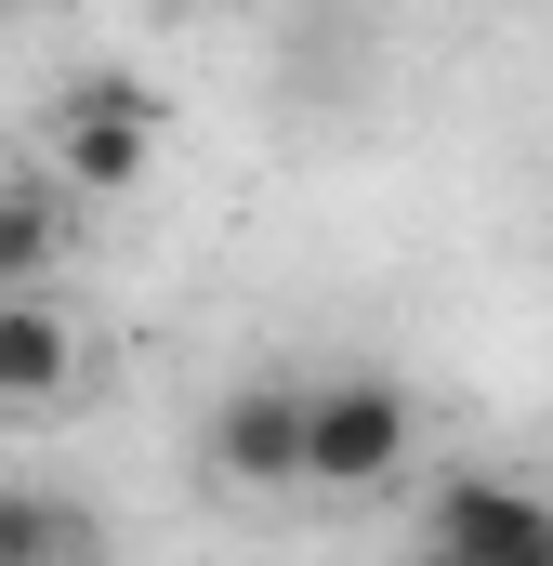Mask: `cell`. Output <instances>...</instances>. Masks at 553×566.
<instances>
[{
    "instance_id": "8992f818",
    "label": "cell",
    "mask_w": 553,
    "mask_h": 566,
    "mask_svg": "<svg viewBox=\"0 0 553 566\" xmlns=\"http://www.w3.org/2000/svg\"><path fill=\"white\" fill-rule=\"evenodd\" d=\"M66 238H80L66 171H0V290H53Z\"/></svg>"
},
{
    "instance_id": "ba28073f",
    "label": "cell",
    "mask_w": 553,
    "mask_h": 566,
    "mask_svg": "<svg viewBox=\"0 0 553 566\" xmlns=\"http://www.w3.org/2000/svg\"><path fill=\"white\" fill-rule=\"evenodd\" d=\"M0 13H13V0H0Z\"/></svg>"
},
{
    "instance_id": "3957f363",
    "label": "cell",
    "mask_w": 553,
    "mask_h": 566,
    "mask_svg": "<svg viewBox=\"0 0 553 566\" xmlns=\"http://www.w3.org/2000/svg\"><path fill=\"white\" fill-rule=\"evenodd\" d=\"M211 474L225 488H303V461H316V382H290V369H251V382H225V409H211Z\"/></svg>"
},
{
    "instance_id": "6da1fadb",
    "label": "cell",
    "mask_w": 553,
    "mask_h": 566,
    "mask_svg": "<svg viewBox=\"0 0 553 566\" xmlns=\"http://www.w3.org/2000/svg\"><path fill=\"white\" fill-rule=\"evenodd\" d=\"M53 171H66V198H133L145 171H158V145H171V106L145 93L133 66H80L66 93H53Z\"/></svg>"
},
{
    "instance_id": "52a82bcc",
    "label": "cell",
    "mask_w": 553,
    "mask_h": 566,
    "mask_svg": "<svg viewBox=\"0 0 553 566\" xmlns=\"http://www.w3.org/2000/svg\"><path fill=\"white\" fill-rule=\"evenodd\" d=\"M0 566H106V527L53 488H13L0 474Z\"/></svg>"
},
{
    "instance_id": "5b68a950",
    "label": "cell",
    "mask_w": 553,
    "mask_h": 566,
    "mask_svg": "<svg viewBox=\"0 0 553 566\" xmlns=\"http://www.w3.org/2000/svg\"><path fill=\"white\" fill-rule=\"evenodd\" d=\"M80 382V316L53 290H0V409H66Z\"/></svg>"
},
{
    "instance_id": "7a4b0ae2",
    "label": "cell",
    "mask_w": 553,
    "mask_h": 566,
    "mask_svg": "<svg viewBox=\"0 0 553 566\" xmlns=\"http://www.w3.org/2000/svg\"><path fill=\"white\" fill-rule=\"evenodd\" d=\"M421 448V409L396 369H330L316 382V461H303V488H330V501H369V488H396Z\"/></svg>"
},
{
    "instance_id": "277c9868",
    "label": "cell",
    "mask_w": 553,
    "mask_h": 566,
    "mask_svg": "<svg viewBox=\"0 0 553 566\" xmlns=\"http://www.w3.org/2000/svg\"><path fill=\"white\" fill-rule=\"evenodd\" d=\"M435 566H553V501L501 474H448L435 488Z\"/></svg>"
}]
</instances>
